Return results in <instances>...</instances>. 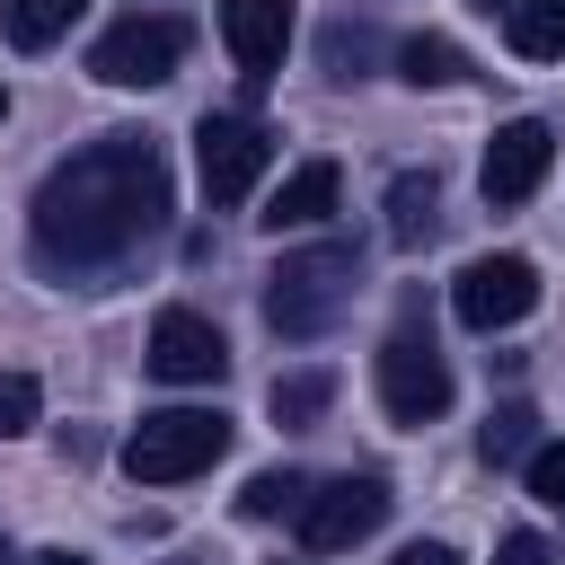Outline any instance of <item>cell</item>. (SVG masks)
Returning a JSON list of instances; mask_svg holds the SVG:
<instances>
[{"label": "cell", "mask_w": 565, "mask_h": 565, "mask_svg": "<svg viewBox=\"0 0 565 565\" xmlns=\"http://www.w3.org/2000/svg\"><path fill=\"white\" fill-rule=\"evenodd\" d=\"M177 212V185H168V150L150 132H97L88 150H71L35 203H26V238H35V265L44 274H115L124 256H141Z\"/></svg>", "instance_id": "6da1fadb"}, {"label": "cell", "mask_w": 565, "mask_h": 565, "mask_svg": "<svg viewBox=\"0 0 565 565\" xmlns=\"http://www.w3.org/2000/svg\"><path fill=\"white\" fill-rule=\"evenodd\" d=\"M353 282H362V247H353V238L300 247V256H282V265L265 274V327H274V335H327V327L344 318Z\"/></svg>", "instance_id": "7a4b0ae2"}, {"label": "cell", "mask_w": 565, "mask_h": 565, "mask_svg": "<svg viewBox=\"0 0 565 565\" xmlns=\"http://www.w3.org/2000/svg\"><path fill=\"white\" fill-rule=\"evenodd\" d=\"M230 450V415L221 406H159L124 433V477L132 486H185Z\"/></svg>", "instance_id": "3957f363"}, {"label": "cell", "mask_w": 565, "mask_h": 565, "mask_svg": "<svg viewBox=\"0 0 565 565\" xmlns=\"http://www.w3.org/2000/svg\"><path fill=\"white\" fill-rule=\"evenodd\" d=\"M371 371H380V406H388V424H441V415H450V362H441L433 327L397 318Z\"/></svg>", "instance_id": "277c9868"}, {"label": "cell", "mask_w": 565, "mask_h": 565, "mask_svg": "<svg viewBox=\"0 0 565 565\" xmlns=\"http://www.w3.org/2000/svg\"><path fill=\"white\" fill-rule=\"evenodd\" d=\"M194 168H203V203H247L256 177L274 168V132L256 115H203L194 124Z\"/></svg>", "instance_id": "5b68a950"}, {"label": "cell", "mask_w": 565, "mask_h": 565, "mask_svg": "<svg viewBox=\"0 0 565 565\" xmlns=\"http://www.w3.org/2000/svg\"><path fill=\"white\" fill-rule=\"evenodd\" d=\"M185 62V18H115L97 44H88V71L106 79V88H159L168 71Z\"/></svg>", "instance_id": "8992f818"}, {"label": "cell", "mask_w": 565, "mask_h": 565, "mask_svg": "<svg viewBox=\"0 0 565 565\" xmlns=\"http://www.w3.org/2000/svg\"><path fill=\"white\" fill-rule=\"evenodd\" d=\"M450 309H459V327H477V335L521 327V318L539 309V265H530V256H477V265L450 282Z\"/></svg>", "instance_id": "52a82bcc"}, {"label": "cell", "mask_w": 565, "mask_h": 565, "mask_svg": "<svg viewBox=\"0 0 565 565\" xmlns=\"http://www.w3.org/2000/svg\"><path fill=\"white\" fill-rule=\"evenodd\" d=\"M388 486L380 477H335V486H318L309 494V512H300V539H309V556H344V547H362L380 521H388Z\"/></svg>", "instance_id": "ba28073f"}, {"label": "cell", "mask_w": 565, "mask_h": 565, "mask_svg": "<svg viewBox=\"0 0 565 565\" xmlns=\"http://www.w3.org/2000/svg\"><path fill=\"white\" fill-rule=\"evenodd\" d=\"M547 159H556V132H547L539 115L494 124V141H486V159H477L486 203H530V194H539V177H547Z\"/></svg>", "instance_id": "9c48e42d"}, {"label": "cell", "mask_w": 565, "mask_h": 565, "mask_svg": "<svg viewBox=\"0 0 565 565\" xmlns=\"http://www.w3.org/2000/svg\"><path fill=\"white\" fill-rule=\"evenodd\" d=\"M150 371L168 388H203V380L230 371V344H221V327L203 309H159L150 318Z\"/></svg>", "instance_id": "30bf717a"}, {"label": "cell", "mask_w": 565, "mask_h": 565, "mask_svg": "<svg viewBox=\"0 0 565 565\" xmlns=\"http://www.w3.org/2000/svg\"><path fill=\"white\" fill-rule=\"evenodd\" d=\"M221 44L247 79H274L291 53V0H221Z\"/></svg>", "instance_id": "8fae6325"}, {"label": "cell", "mask_w": 565, "mask_h": 565, "mask_svg": "<svg viewBox=\"0 0 565 565\" xmlns=\"http://www.w3.org/2000/svg\"><path fill=\"white\" fill-rule=\"evenodd\" d=\"M335 203H344V168H335V159H300V168L265 194V212H256V221L282 238V230H318Z\"/></svg>", "instance_id": "7c38bea8"}, {"label": "cell", "mask_w": 565, "mask_h": 565, "mask_svg": "<svg viewBox=\"0 0 565 565\" xmlns=\"http://www.w3.org/2000/svg\"><path fill=\"white\" fill-rule=\"evenodd\" d=\"M433 230H441V177L433 168H406L388 185V238L397 247H433Z\"/></svg>", "instance_id": "4fadbf2b"}, {"label": "cell", "mask_w": 565, "mask_h": 565, "mask_svg": "<svg viewBox=\"0 0 565 565\" xmlns=\"http://www.w3.org/2000/svg\"><path fill=\"white\" fill-rule=\"evenodd\" d=\"M79 9H88V0H0V35H9L18 53H44V44H62V35L79 26Z\"/></svg>", "instance_id": "5bb4252c"}, {"label": "cell", "mask_w": 565, "mask_h": 565, "mask_svg": "<svg viewBox=\"0 0 565 565\" xmlns=\"http://www.w3.org/2000/svg\"><path fill=\"white\" fill-rule=\"evenodd\" d=\"M503 44L521 62H565V0H521L503 18Z\"/></svg>", "instance_id": "9a60e30c"}, {"label": "cell", "mask_w": 565, "mask_h": 565, "mask_svg": "<svg viewBox=\"0 0 565 565\" xmlns=\"http://www.w3.org/2000/svg\"><path fill=\"white\" fill-rule=\"evenodd\" d=\"M309 494H318V486H309L300 468H256V477H247V494H238V512H247V521H300V512H309Z\"/></svg>", "instance_id": "2e32d148"}, {"label": "cell", "mask_w": 565, "mask_h": 565, "mask_svg": "<svg viewBox=\"0 0 565 565\" xmlns=\"http://www.w3.org/2000/svg\"><path fill=\"white\" fill-rule=\"evenodd\" d=\"M397 79H415V88H450V79H468V53H459L450 35H406V44H397Z\"/></svg>", "instance_id": "e0dca14e"}, {"label": "cell", "mask_w": 565, "mask_h": 565, "mask_svg": "<svg viewBox=\"0 0 565 565\" xmlns=\"http://www.w3.org/2000/svg\"><path fill=\"white\" fill-rule=\"evenodd\" d=\"M477 450H486L494 468H503V459H530V450H539V415H530V406H494L486 433H477Z\"/></svg>", "instance_id": "ac0fdd59"}, {"label": "cell", "mask_w": 565, "mask_h": 565, "mask_svg": "<svg viewBox=\"0 0 565 565\" xmlns=\"http://www.w3.org/2000/svg\"><path fill=\"white\" fill-rule=\"evenodd\" d=\"M327 397H335L327 371H291V380H274V424H318Z\"/></svg>", "instance_id": "d6986e66"}, {"label": "cell", "mask_w": 565, "mask_h": 565, "mask_svg": "<svg viewBox=\"0 0 565 565\" xmlns=\"http://www.w3.org/2000/svg\"><path fill=\"white\" fill-rule=\"evenodd\" d=\"M35 415H44V388H35V371H0V441L35 433Z\"/></svg>", "instance_id": "ffe728a7"}, {"label": "cell", "mask_w": 565, "mask_h": 565, "mask_svg": "<svg viewBox=\"0 0 565 565\" xmlns=\"http://www.w3.org/2000/svg\"><path fill=\"white\" fill-rule=\"evenodd\" d=\"M362 62H371V26H344V18H335V26H327V71H335V79H362Z\"/></svg>", "instance_id": "44dd1931"}, {"label": "cell", "mask_w": 565, "mask_h": 565, "mask_svg": "<svg viewBox=\"0 0 565 565\" xmlns=\"http://www.w3.org/2000/svg\"><path fill=\"white\" fill-rule=\"evenodd\" d=\"M521 468H530V494H539L547 512H565V450H556V441H539Z\"/></svg>", "instance_id": "7402d4cb"}, {"label": "cell", "mask_w": 565, "mask_h": 565, "mask_svg": "<svg viewBox=\"0 0 565 565\" xmlns=\"http://www.w3.org/2000/svg\"><path fill=\"white\" fill-rule=\"evenodd\" d=\"M494 565H556V547H547L539 530H503V547H494Z\"/></svg>", "instance_id": "603a6c76"}, {"label": "cell", "mask_w": 565, "mask_h": 565, "mask_svg": "<svg viewBox=\"0 0 565 565\" xmlns=\"http://www.w3.org/2000/svg\"><path fill=\"white\" fill-rule=\"evenodd\" d=\"M388 565H459V547H441V539H415V547H397Z\"/></svg>", "instance_id": "cb8c5ba5"}, {"label": "cell", "mask_w": 565, "mask_h": 565, "mask_svg": "<svg viewBox=\"0 0 565 565\" xmlns=\"http://www.w3.org/2000/svg\"><path fill=\"white\" fill-rule=\"evenodd\" d=\"M26 565H88V556H71V547H44V556H26Z\"/></svg>", "instance_id": "d4e9b609"}, {"label": "cell", "mask_w": 565, "mask_h": 565, "mask_svg": "<svg viewBox=\"0 0 565 565\" xmlns=\"http://www.w3.org/2000/svg\"><path fill=\"white\" fill-rule=\"evenodd\" d=\"M477 9H486V18H494V9H503V18H512V9H521V0H477Z\"/></svg>", "instance_id": "484cf974"}, {"label": "cell", "mask_w": 565, "mask_h": 565, "mask_svg": "<svg viewBox=\"0 0 565 565\" xmlns=\"http://www.w3.org/2000/svg\"><path fill=\"white\" fill-rule=\"evenodd\" d=\"M0 115H9V97H0Z\"/></svg>", "instance_id": "4316f807"}]
</instances>
